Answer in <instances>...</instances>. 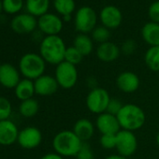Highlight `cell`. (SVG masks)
I'll use <instances>...</instances> for the list:
<instances>
[{
	"label": "cell",
	"instance_id": "4dcf8cb0",
	"mask_svg": "<svg viewBox=\"0 0 159 159\" xmlns=\"http://www.w3.org/2000/svg\"><path fill=\"white\" fill-rule=\"evenodd\" d=\"M99 142H100V145L102 146V148H104V149H107V150L115 149L116 135H111V134L101 135Z\"/></svg>",
	"mask_w": 159,
	"mask_h": 159
},
{
	"label": "cell",
	"instance_id": "5b68a950",
	"mask_svg": "<svg viewBox=\"0 0 159 159\" xmlns=\"http://www.w3.org/2000/svg\"><path fill=\"white\" fill-rule=\"evenodd\" d=\"M54 78L59 87L63 89L73 88L76 85L79 78L76 66L63 61L62 63L56 66Z\"/></svg>",
	"mask_w": 159,
	"mask_h": 159
},
{
	"label": "cell",
	"instance_id": "d6a6232c",
	"mask_svg": "<svg viewBox=\"0 0 159 159\" xmlns=\"http://www.w3.org/2000/svg\"><path fill=\"white\" fill-rule=\"evenodd\" d=\"M123 106H124V104L119 99H117V98H111L106 112L117 116V114L119 113V111H121Z\"/></svg>",
	"mask_w": 159,
	"mask_h": 159
},
{
	"label": "cell",
	"instance_id": "9a60e30c",
	"mask_svg": "<svg viewBox=\"0 0 159 159\" xmlns=\"http://www.w3.org/2000/svg\"><path fill=\"white\" fill-rule=\"evenodd\" d=\"M140 84L139 76L131 71H124L120 73L116 79V85L120 91L125 94L136 92Z\"/></svg>",
	"mask_w": 159,
	"mask_h": 159
},
{
	"label": "cell",
	"instance_id": "2e32d148",
	"mask_svg": "<svg viewBox=\"0 0 159 159\" xmlns=\"http://www.w3.org/2000/svg\"><path fill=\"white\" fill-rule=\"evenodd\" d=\"M35 92L41 97H49L55 94L59 88L54 76L44 74L34 81Z\"/></svg>",
	"mask_w": 159,
	"mask_h": 159
},
{
	"label": "cell",
	"instance_id": "e575fe53",
	"mask_svg": "<svg viewBox=\"0 0 159 159\" xmlns=\"http://www.w3.org/2000/svg\"><path fill=\"white\" fill-rule=\"evenodd\" d=\"M148 14L151 22L159 24V0L151 4L148 10Z\"/></svg>",
	"mask_w": 159,
	"mask_h": 159
},
{
	"label": "cell",
	"instance_id": "484cf974",
	"mask_svg": "<svg viewBox=\"0 0 159 159\" xmlns=\"http://www.w3.org/2000/svg\"><path fill=\"white\" fill-rule=\"evenodd\" d=\"M53 7L55 11L63 17L71 15L75 11L76 4L74 0H53Z\"/></svg>",
	"mask_w": 159,
	"mask_h": 159
},
{
	"label": "cell",
	"instance_id": "6da1fadb",
	"mask_svg": "<svg viewBox=\"0 0 159 159\" xmlns=\"http://www.w3.org/2000/svg\"><path fill=\"white\" fill-rule=\"evenodd\" d=\"M66 48L63 39L58 35L46 36L40 42L39 54L46 63L57 66L65 60Z\"/></svg>",
	"mask_w": 159,
	"mask_h": 159
},
{
	"label": "cell",
	"instance_id": "836d02e7",
	"mask_svg": "<svg viewBox=\"0 0 159 159\" xmlns=\"http://www.w3.org/2000/svg\"><path fill=\"white\" fill-rule=\"evenodd\" d=\"M137 50V43L133 39H126L121 47V52L125 55H131Z\"/></svg>",
	"mask_w": 159,
	"mask_h": 159
},
{
	"label": "cell",
	"instance_id": "7a4b0ae2",
	"mask_svg": "<svg viewBox=\"0 0 159 159\" xmlns=\"http://www.w3.org/2000/svg\"><path fill=\"white\" fill-rule=\"evenodd\" d=\"M83 143L73 130H62L53 137L52 148L61 156L71 157L77 155Z\"/></svg>",
	"mask_w": 159,
	"mask_h": 159
},
{
	"label": "cell",
	"instance_id": "4316f807",
	"mask_svg": "<svg viewBox=\"0 0 159 159\" xmlns=\"http://www.w3.org/2000/svg\"><path fill=\"white\" fill-rule=\"evenodd\" d=\"M91 33H92V39L99 44L109 41L111 37L110 29H108L103 25L97 26Z\"/></svg>",
	"mask_w": 159,
	"mask_h": 159
},
{
	"label": "cell",
	"instance_id": "f546056e",
	"mask_svg": "<svg viewBox=\"0 0 159 159\" xmlns=\"http://www.w3.org/2000/svg\"><path fill=\"white\" fill-rule=\"evenodd\" d=\"M11 113L12 106L11 101L5 97H0V121L9 120Z\"/></svg>",
	"mask_w": 159,
	"mask_h": 159
},
{
	"label": "cell",
	"instance_id": "8d00e7d4",
	"mask_svg": "<svg viewBox=\"0 0 159 159\" xmlns=\"http://www.w3.org/2000/svg\"><path fill=\"white\" fill-rule=\"evenodd\" d=\"M105 159H126V158L117 153V154H111V155L107 156Z\"/></svg>",
	"mask_w": 159,
	"mask_h": 159
},
{
	"label": "cell",
	"instance_id": "44dd1931",
	"mask_svg": "<svg viewBox=\"0 0 159 159\" xmlns=\"http://www.w3.org/2000/svg\"><path fill=\"white\" fill-rule=\"evenodd\" d=\"M143 40L152 46H159V24L150 22L144 25L141 29Z\"/></svg>",
	"mask_w": 159,
	"mask_h": 159
},
{
	"label": "cell",
	"instance_id": "83f0119b",
	"mask_svg": "<svg viewBox=\"0 0 159 159\" xmlns=\"http://www.w3.org/2000/svg\"><path fill=\"white\" fill-rule=\"evenodd\" d=\"M84 57V56L74 46H70V47L66 48L64 61H66L69 64H72L74 66H77L83 61Z\"/></svg>",
	"mask_w": 159,
	"mask_h": 159
},
{
	"label": "cell",
	"instance_id": "d590c367",
	"mask_svg": "<svg viewBox=\"0 0 159 159\" xmlns=\"http://www.w3.org/2000/svg\"><path fill=\"white\" fill-rule=\"evenodd\" d=\"M40 159H64V157L56 152H49L44 154Z\"/></svg>",
	"mask_w": 159,
	"mask_h": 159
},
{
	"label": "cell",
	"instance_id": "4fadbf2b",
	"mask_svg": "<svg viewBox=\"0 0 159 159\" xmlns=\"http://www.w3.org/2000/svg\"><path fill=\"white\" fill-rule=\"evenodd\" d=\"M96 128H98L101 135H116L121 130L117 117L108 112L101 113L98 116L96 120Z\"/></svg>",
	"mask_w": 159,
	"mask_h": 159
},
{
	"label": "cell",
	"instance_id": "277c9868",
	"mask_svg": "<svg viewBox=\"0 0 159 159\" xmlns=\"http://www.w3.org/2000/svg\"><path fill=\"white\" fill-rule=\"evenodd\" d=\"M46 69V62L40 54L28 52L24 54L19 61V70L25 79L35 81L44 75Z\"/></svg>",
	"mask_w": 159,
	"mask_h": 159
},
{
	"label": "cell",
	"instance_id": "e0dca14e",
	"mask_svg": "<svg viewBox=\"0 0 159 159\" xmlns=\"http://www.w3.org/2000/svg\"><path fill=\"white\" fill-rule=\"evenodd\" d=\"M19 132L17 125L10 119L0 121V145L10 146L17 142Z\"/></svg>",
	"mask_w": 159,
	"mask_h": 159
},
{
	"label": "cell",
	"instance_id": "9c48e42d",
	"mask_svg": "<svg viewBox=\"0 0 159 159\" xmlns=\"http://www.w3.org/2000/svg\"><path fill=\"white\" fill-rule=\"evenodd\" d=\"M38 27L46 36H57L63 29V20L53 13L47 12L39 18Z\"/></svg>",
	"mask_w": 159,
	"mask_h": 159
},
{
	"label": "cell",
	"instance_id": "8992f818",
	"mask_svg": "<svg viewBox=\"0 0 159 159\" xmlns=\"http://www.w3.org/2000/svg\"><path fill=\"white\" fill-rule=\"evenodd\" d=\"M98 15L95 10L90 7L80 8L75 15V28L80 34L91 33L97 27Z\"/></svg>",
	"mask_w": 159,
	"mask_h": 159
},
{
	"label": "cell",
	"instance_id": "cb8c5ba5",
	"mask_svg": "<svg viewBox=\"0 0 159 159\" xmlns=\"http://www.w3.org/2000/svg\"><path fill=\"white\" fill-rule=\"evenodd\" d=\"M144 61L150 70L159 72V46L150 47L145 52Z\"/></svg>",
	"mask_w": 159,
	"mask_h": 159
},
{
	"label": "cell",
	"instance_id": "1f68e13d",
	"mask_svg": "<svg viewBox=\"0 0 159 159\" xmlns=\"http://www.w3.org/2000/svg\"><path fill=\"white\" fill-rule=\"evenodd\" d=\"M94 152L90 145L86 142H84L81 149L78 152L76 158L77 159H94Z\"/></svg>",
	"mask_w": 159,
	"mask_h": 159
},
{
	"label": "cell",
	"instance_id": "ffe728a7",
	"mask_svg": "<svg viewBox=\"0 0 159 159\" xmlns=\"http://www.w3.org/2000/svg\"><path fill=\"white\" fill-rule=\"evenodd\" d=\"M15 97L21 100H27L30 98H33L35 92V84L34 81L29 79H23L20 81V83L17 84V86L14 88Z\"/></svg>",
	"mask_w": 159,
	"mask_h": 159
},
{
	"label": "cell",
	"instance_id": "30bf717a",
	"mask_svg": "<svg viewBox=\"0 0 159 159\" xmlns=\"http://www.w3.org/2000/svg\"><path fill=\"white\" fill-rule=\"evenodd\" d=\"M42 141V134L36 126H27L19 132L17 142L26 150H32L40 145Z\"/></svg>",
	"mask_w": 159,
	"mask_h": 159
},
{
	"label": "cell",
	"instance_id": "52a82bcc",
	"mask_svg": "<svg viewBox=\"0 0 159 159\" xmlns=\"http://www.w3.org/2000/svg\"><path fill=\"white\" fill-rule=\"evenodd\" d=\"M111 98L106 89L97 87L88 93L85 101L86 107L91 112L99 115L106 112Z\"/></svg>",
	"mask_w": 159,
	"mask_h": 159
},
{
	"label": "cell",
	"instance_id": "5bb4252c",
	"mask_svg": "<svg viewBox=\"0 0 159 159\" xmlns=\"http://www.w3.org/2000/svg\"><path fill=\"white\" fill-rule=\"evenodd\" d=\"M100 21L103 26L108 29H116L118 28L123 21V15L121 11L112 5L104 7L99 14Z\"/></svg>",
	"mask_w": 159,
	"mask_h": 159
},
{
	"label": "cell",
	"instance_id": "d6986e66",
	"mask_svg": "<svg viewBox=\"0 0 159 159\" xmlns=\"http://www.w3.org/2000/svg\"><path fill=\"white\" fill-rule=\"evenodd\" d=\"M96 125L87 118H82L76 121L73 125V132L83 142L89 140L95 133Z\"/></svg>",
	"mask_w": 159,
	"mask_h": 159
},
{
	"label": "cell",
	"instance_id": "603a6c76",
	"mask_svg": "<svg viewBox=\"0 0 159 159\" xmlns=\"http://www.w3.org/2000/svg\"><path fill=\"white\" fill-rule=\"evenodd\" d=\"M25 7L28 13L35 17H40L48 12L50 0H26Z\"/></svg>",
	"mask_w": 159,
	"mask_h": 159
},
{
	"label": "cell",
	"instance_id": "f1b7e54d",
	"mask_svg": "<svg viewBox=\"0 0 159 159\" xmlns=\"http://www.w3.org/2000/svg\"><path fill=\"white\" fill-rule=\"evenodd\" d=\"M2 7L5 12L9 14H15L23 9L24 1L23 0H2Z\"/></svg>",
	"mask_w": 159,
	"mask_h": 159
},
{
	"label": "cell",
	"instance_id": "7c38bea8",
	"mask_svg": "<svg viewBox=\"0 0 159 159\" xmlns=\"http://www.w3.org/2000/svg\"><path fill=\"white\" fill-rule=\"evenodd\" d=\"M21 81V73L14 66L9 63L0 65V84L8 89L17 86Z\"/></svg>",
	"mask_w": 159,
	"mask_h": 159
},
{
	"label": "cell",
	"instance_id": "3957f363",
	"mask_svg": "<svg viewBox=\"0 0 159 159\" xmlns=\"http://www.w3.org/2000/svg\"><path fill=\"white\" fill-rule=\"evenodd\" d=\"M116 117L121 129L132 132L140 129L146 120L144 111L139 106L131 103L124 104Z\"/></svg>",
	"mask_w": 159,
	"mask_h": 159
},
{
	"label": "cell",
	"instance_id": "f35d334b",
	"mask_svg": "<svg viewBox=\"0 0 159 159\" xmlns=\"http://www.w3.org/2000/svg\"><path fill=\"white\" fill-rule=\"evenodd\" d=\"M155 140H156V143H157V145L159 146V131H158V133L156 134V137H155Z\"/></svg>",
	"mask_w": 159,
	"mask_h": 159
},
{
	"label": "cell",
	"instance_id": "ba28073f",
	"mask_svg": "<svg viewBox=\"0 0 159 159\" xmlns=\"http://www.w3.org/2000/svg\"><path fill=\"white\" fill-rule=\"evenodd\" d=\"M138 148V139L132 131L121 129L116 134V146L118 154L127 158L133 155Z\"/></svg>",
	"mask_w": 159,
	"mask_h": 159
},
{
	"label": "cell",
	"instance_id": "74e56055",
	"mask_svg": "<svg viewBox=\"0 0 159 159\" xmlns=\"http://www.w3.org/2000/svg\"><path fill=\"white\" fill-rule=\"evenodd\" d=\"M62 20L63 22H68L71 20V15H66V16H63L62 17Z\"/></svg>",
	"mask_w": 159,
	"mask_h": 159
},
{
	"label": "cell",
	"instance_id": "ac0fdd59",
	"mask_svg": "<svg viewBox=\"0 0 159 159\" xmlns=\"http://www.w3.org/2000/svg\"><path fill=\"white\" fill-rule=\"evenodd\" d=\"M121 53V49L113 42L107 41L98 45L97 49L98 58L105 63H111L115 61Z\"/></svg>",
	"mask_w": 159,
	"mask_h": 159
},
{
	"label": "cell",
	"instance_id": "ab89813d",
	"mask_svg": "<svg viewBox=\"0 0 159 159\" xmlns=\"http://www.w3.org/2000/svg\"><path fill=\"white\" fill-rule=\"evenodd\" d=\"M3 10V7H2V1L0 0V12H1V11Z\"/></svg>",
	"mask_w": 159,
	"mask_h": 159
},
{
	"label": "cell",
	"instance_id": "8fae6325",
	"mask_svg": "<svg viewBox=\"0 0 159 159\" xmlns=\"http://www.w3.org/2000/svg\"><path fill=\"white\" fill-rule=\"evenodd\" d=\"M38 26V20L35 16L31 15L30 13H21L16 15L11 23V29L17 34H28L32 33Z\"/></svg>",
	"mask_w": 159,
	"mask_h": 159
},
{
	"label": "cell",
	"instance_id": "d4e9b609",
	"mask_svg": "<svg viewBox=\"0 0 159 159\" xmlns=\"http://www.w3.org/2000/svg\"><path fill=\"white\" fill-rule=\"evenodd\" d=\"M39 110V104L35 98H30L21 102L19 107V111L22 116L25 118H31L37 115Z\"/></svg>",
	"mask_w": 159,
	"mask_h": 159
},
{
	"label": "cell",
	"instance_id": "7402d4cb",
	"mask_svg": "<svg viewBox=\"0 0 159 159\" xmlns=\"http://www.w3.org/2000/svg\"><path fill=\"white\" fill-rule=\"evenodd\" d=\"M73 46L84 56L89 55L93 52V49H94L93 39L87 34L77 35L74 39Z\"/></svg>",
	"mask_w": 159,
	"mask_h": 159
}]
</instances>
